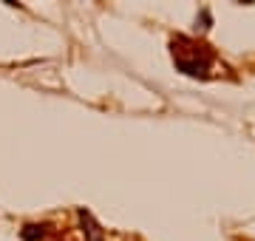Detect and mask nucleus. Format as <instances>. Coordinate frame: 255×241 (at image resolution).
Segmentation results:
<instances>
[{
	"label": "nucleus",
	"instance_id": "f257e3e1",
	"mask_svg": "<svg viewBox=\"0 0 255 241\" xmlns=\"http://www.w3.org/2000/svg\"><path fill=\"white\" fill-rule=\"evenodd\" d=\"M170 51H173L176 68L184 71V74H190V77H207V71L213 68V63H216L213 51H210L204 43H199V40H193V37H173Z\"/></svg>",
	"mask_w": 255,
	"mask_h": 241
}]
</instances>
